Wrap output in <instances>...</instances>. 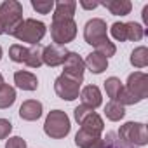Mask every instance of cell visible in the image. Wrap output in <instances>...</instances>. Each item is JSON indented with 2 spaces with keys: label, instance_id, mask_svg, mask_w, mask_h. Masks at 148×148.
Listing matches in <instances>:
<instances>
[{
  "label": "cell",
  "instance_id": "cell-1",
  "mask_svg": "<svg viewBox=\"0 0 148 148\" xmlns=\"http://www.w3.org/2000/svg\"><path fill=\"white\" fill-rule=\"evenodd\" d=\"M23 23V5L18 0H5L0 4V35H14Z\"/></svg>",
  "mask_w": 148,
  "mask_h": 148
},
{
  "label": "cell",
  "instance_id": "cell-2",
  "mask_svg": "<svg viewBox=\"0 0 148 148\" xmlns=\"http://www.w3.org/2000/svg\"><path fill=\"white\" fill-rule=\"evenodd\" d=\"M70 129H71V124H70V117L66 115V112H63V110H52L45 117L44 132L49 138H52V139H63V138L68 136Z\"/></svg>",
  "mask_w": 148,
  "mask_h": 148
},
{
  "label": "cell",
  "instance_id": "cell-3",
  "mask_svg": "<svg viewBox=\"0 0 148 148\" xmlns=\"http://www.w3.org/2000/svg\"><path fill=\"white\" fill-rule=\"evenodd\" d=\"M45 32H47V28H45V25L42 21L28 18V19H23V23L19 25V28L16 30V33L12 37H16L19 42H26L30 45H37L45 37Z\"/></svg>",
  "mask_w": 148,
  "mask_h": 148
},
{
  "label": "cell",
  "instance_id": "cell-4",
  "mask_svg": "<svg viewBox=\"0 0 148 148\" xmlns=\"http://www.w3.org/2000/svg\"><path fill=\"white\" fill-rule=\"evenodd\" d=\"M119 139L134 148V146H145L148 143V132H146V125L141 122H125L120 129H119Z\"/></svg>",
  "mask_w": 148,
  "mask_h": 148
},
{
  "label": "cell",
  "instance_id": "cell-5",
  "mask_svg": "<svg viewBox=\"0 0 148 148\" xmlns=\"http://www.w3.org/2000/svg\"><path fill=\"white\" fill-rule=\"evenodd\" d=\"M73 115H75V120L79 122L80 129H86L92 134L101 136V132L105 131V122L103 119L89 106L86 105H79L75 110H73Z\"/></svg>",
  "mask_w": 148,
  "mask_h": 148
},
{
  "label": "cell",
  "instance_id": "cell-6",
  "mask_svg": "<svg viewBox=\"0 0 148 148\" xmlns=\"http://www.w3.org/2000/svg\"><path fill=\"white\" fill-rule=\"evenodd\" d=\"M51 37L56 45H66L77 37V23L73 19H52Z\"/></svg>",
  "mask_w": 148,
  "mask_h": 148
},
{
  "label": "cell",
  "instance_id": "cell-7",
  "mask_svg": "<svg viewBox=\"0 0 148 148\" xmlns=\"http://www.w3.org/2000/svg\"><path fill=\"white\" fill-rule=\"evenodd\" d=\"M110 33H112V37L115 38V40H119V42H127V40H131V42H139L143 37H145V28L139 25V23H134V21H131V23H113L112 25V28H110Z\"/></svg>",
  "mask_w": 148,
  "mask_h": 148
},
{
  "label": "cell",
  "instance_id": "cell-8",
  "mask_svg": "<svg viewBox=\"0 0 148 148\" xmlns=\"http://www.w3.org/2000/svg\"><path fill=\"white\" fill-rule=\"evenodd\" d=\"M106 21L101 19V18H92L86 23L84 26V38L89 45L96 47L99 45L101 42L108 40V35H106Z\"/></svg>",
  "mask_w": 148,
  "mask_h": 148
},
{
  "label": "cell",
  "instance_id": "cell-9",
  "mask_svg": "<svg viewBox=\"0 0 148 148\" xmlns=\"http://www.w3.org/2000/svg\"><path fill=\"white\" fill-rule=\"evenodd\" d=\"M54 91L58 94V98L64 99V101H73L77 99L79 94H80V82L73 80L66 75H61L54 80Z\"/></svg>",
  "mask_w": 148,
  "mask_h": 148
},
{
  "label": "cell",
  "instance_id": "cell-10",
  "mask_svg": "<svg viewBox=\"0 0 148 148\" xmlns=\"http://www.w3.org/2000/svg\"><path fill=\"white\" fill-rule=\"evenodd\" d=\"M84 70H86V63L84 59L77 54V52H68L64 63H63V75L73 79L82 84L84 80Z\"/></svg>",
  "mask_w": 148,
  "mask_h": 148
},
{
  "label": "cell",
  "instance_id": "cell-11",
  "mask_svg": "<svg viewBox=\"0 0 148 148\" xmlns=\"http://www.w3.org/2000/svg\"><path fill=\"white\" fill-rule=\"evenodd\" d=\"M125 89L134 96L138 98L139 101H143L146 96H148V75L143 71H134L127 77V84H125Z\"/></svg>",
  "mask_w": 148,
  "mask_h": 148
},
{
  "label": "cell",
  "instance_id": "cell-12",
  "mask_svg": "<svg viewBox=\"0 0 148 148\" xmlns=\"http://www.w3.org/2000/svg\"><path fill=\"white\" fill-rule=\"evenodd\" d=\"M70 51H66V47L63 45H56V44H51V45H45L42 49V63L54 68V66H59L64 63L66 56H68Z\"/></svg>",
  "mask_w": 148,
  "mask_h": 148
},
{
  "label": "cell",
  "instance_id": "cell-13",
  "mask_svg": "<svg viewBox=\"0 0 148 148\" xmlns=\"http://www.w3.org/2000/svg\"><path fill=\"white\" fill-rule=\"evenodd\" d=\"M42 103L37 101V99H26L21 106H19V117L23 120H28V122H35L42 117Z\"/></svg>",
  "mask_w": 148,
  "mask_h": 148
},
{
  "label": "cell",
  "instance_id": "cell-14",
  "mask_svg": "<svg viewBox=\"0 0 148 148\" xmlns=\"http://www.w3.org/2000/svg\"><path fill=\"white\" fill-rule=\"evenodd\" d=\"M80 99H82V105L96 110L98 106H101L103 103V98H101V91L98 86H86L82 91H80Z\"/></svg>",
  "mask_w": 148,
  "mask_h": 148
},
{
  "label": "cell",
  "instance_id": "cell-15",
  "mask_svg": "<svg viewBox=\"0 0 148 148\" xmlns=\"http://www.w3.org/2000/svg\"><path fill=\"white\" fill-rule=\"evenodd\" d=\"M14 84L23 91H37L38 87L37 75H33L32 71H26V70H19L14 73Z\"/></svg>",
  "mask_w": 148,
  "mask_h": 148
},
{
  "label": "cell",
  "instance_id": "cell-16",
  "mask_svg": "<svg viewBox=\"0 0 148 148\" xmlns=\"http://www.w3.org/2000/svg\"><path fill=\"white\" fill-rule=\"evenodd\" d=\"M75 9H77V2H73V0H61V2H54L52 19H73Z\"/></svg>",
  "mask_w": 148,
  "mask_h": 148
},
{
  "label": "cell",
  "instance_id": "cell-17",
  "mask_svg": "<svg viewBox=\"0 0 148 148\" xmlns=\"http://www.w3.org/2000/svg\"><path fill=\"white\" fill-rule=\"evenodd\" d=\"M86 66L94 73V75H99V73H103L106 68H108V59L103 56V54H99V52H91V54H87V58H86Z\"/></svg>",
  "mask_w": 148,
  "mask_h": 148
},
{
  "label": "cell",
  "instance_id": "cell-18",
  "mask_svg": "<svg viewBox=\"0 0 148 148\" xmlns=\"http://www.w3.org/2000/svg\"><path fill=\"white\" fill-rule=\"evenodd\" d=\"M99 5L106 7L113 16H125L132 9V4L129 0H106V2H99Z\"/></svg>",
  "mask_w": 148,
  "mask_h": 148
},
{
  "label": "cell",
  "instance_id": "cell-19",
  "mask_svg": "<svg viewBox=\"0 0 148 148\" xmlns=\"http://www.w3.org/2000/svg\"><path fill=\"white\" fill-rule=\"evenodd\" d=\"M99 139H101V136L92 134V132H89V131H86V129H80V131L75 134V145H77L79 148H92Z\"/></svg>",
  "mask_w": 148,
  "mask_h": 148
},
{
  "label": "cell",
  "instance_id": "cell-20",
  "mask_svg": "<svg viewBox=\"0 0 148 148\" xmlns=\"http://www.w3.org/2000/svg\"><path fill=\"white\" fill-rule=\"evenodd\" d=\"M14 101H16V89L9 84H2L0 86V110L12 106Z\"/></svg>",
  "mask_w": 148,
  "mask_h": 148
},
{
  "label": "cell",
  "instance_id": "cell-21",
  "mask_svg": "<svg viewBox=\"0 0 148 148\" xmlns=\"http://www.w3.org/2000/svg\"><path fill=\"white\" fill-rule=\"evenodd\" d=\"M42 45L37 44V45H32L28 47V56H26V61L25 64L30 66V68H40L44 63H42Z\"/></svg>",
  "mask_w": 148,
  "mask_h": 148
},
{
  "label": "cell",
  "instance_id": "cell-22",
  "mask_svg": "<svg viewBox=\"0 0 148 148\" xmlns=\"http://www.w3.org/2000/svg\"><path fill=\"white\" fill-rule=\"evenodd\" d=\"M122 89H124V84L120 82V79H117V77H108V79L105 80V91H106L110 101H117V98H119V94L122 92Z\"/></svg>",
  "mask_w": 148,
  "mask_h": 148
},
{
  "label": "cell",
  "instance_id": "cell-23",
  "mask_svg": "<svg viewBox=\"0 0 148 148\" xmlns=\"http://www.w3.org/2000/svg\"><path fill=\"white\" fill-rule=\"evenodd\" d=\"M131 64L134 68H145V66H148V49L145 45H139V47H136L131 52Z\"/></svg>",
  "mask_w": 148,
  "mask_h": 148
},
{
  "label": "cell",
  "instance_id": "cell-24",
  "mask_svg": "<svg viewBox=\"0 0 148 148\" xmlns=\"http://www.w3.org/2000/svg\"><path fill=\"white\" fill-rule=\"evenodd\" d=\"M105 115H106L108 120H112V122H119V120L124 119V115H125V108H124L122 105H119L117 101H110V103H106V106H105Z\"/></svg>",
  "mask_w": 148,
  "mask_h": 148
},
{
  "label": "cell",
  "instance_id": "cell-25",
  "mask_svg": "<svg viewBox=\"0 0 148 148\" xmlns=\"http://www.w3.org/2000/svg\"><path fill=\"white\" fill-rule=\"evenodd\" d=\"M26 56H28V47H23L21 44L11 45V49H9V58H11L14 63H25V61H26Z\"/></svg>",
  "mask_w": 148,
  "mask_h": 148
},
{
  "label": "cell",
  "instance_id": "cell-26",
  "mask_svg": "<svg viewBox=\"0 0 148 148\" xmlns=\"http://www.w3.org/2000/svg\"><path fill=\"white\" fill-rule=\"evenodd\" d=\"M32 7L38 14H49L54 9V2L52 0H32Z\"/></svg>",
  "mask_w": 148,
  "mask_h": 148
},
{
  "label": "cell",
  "instance_id": "cell-27",
  "mask_svg": "<svg viewBox=\"0 0 148 148\" xmlns=\"http://www.w3.org/2000/svg\"><path fill=\"white\" fill-rule=\"evenodd\" d=\"M94 49H96V52L103 54L106 59H108V58H112V56H115V52H117V47H115V44H113V42H110V38H108V40H105V42H101V44H99V45H96Z\"/></svg>",
  "mask_w": 148,
  "mask_h": 148
},
{
  "label": "cell",
  "instance_id": "cell-28",
  "mask_svg": "<svg viewBox=\"0 0 148 148\" xmlns=\"http://www.w3.org/2000/svg\"><path fill=\"white\" fill-rule=\"evenodd\" d=\"M11 131H12V124L7 119H0V139L9 138Z\"/></svg>",
  "mask_w": 148,
  "mask_h": 148
},
{
  "label": "cell",
  "instance_id": "cell-29",
  "mask_svg": "<svg viewBox=\"0 0 148 148\" xmlns=\"http://www.w3.org/2000/svg\"><path fill=\"white\" fill-rule=\"evenodd\" d=\"M5 148H26V141L19 136H12V138L7 139Z\"/></svg>",
  "mask_w": 148,
  "mask_h": 148
},
{
  "label": "cell",
  "instance_id": "cell-30",
  "mask_svg": "<svg viewBox=\"0 0 148 148\" xmlns=\"http://www.w3.org/2000/svg\"><path fill=\"white\" fill-rule=\"evenodd\" d=\"M106 138H108V148H131V146H127V145H124V143L119 145V143L115 141V134H113V132H108Z\"/></svg>",
  "mask_w": 148,
  "mask_h": 148
},
{
  "label": "cell",
  "instance_id": "cell-31",
  "mask_svg": "<svg viewBox=\"0 0 148 148\" xmlns=\"http://www.w3.org/2000/svg\"><path fill=\"white\" fill-rule=\"evenodd\" d=\"M80 5L84 9H96L99 5V2H86V0H80Z\"/></svg>",
  "mask_w": 148,
  "mask_h": 148
},
{
  "label": "cell",
  "instance_id": "cell-32",
  "mask_svg": "<svg viewBox=\"0 0 148 148\" xmlns=\"http://www.w3.org/2000/svg\"><path fill=\"white\" fill-rule=\"evenodd\" d=\"M2 84H5V82H4V77H2V73H0V86H2Z\"/></svg>",
  "mask_w": 148,
  "mask_h": 148
},
{
  "label": "cell",
  "instance_id": "cell-33",
  "mask_svg": "<svg viewBox=\"0 0 148 148\" xmlns=\"http://www.w3.org/2000/svg\"><path fill=\"white\" fill-rule=\"evenodd\" d=\"M0 59H2V47H0Z\"/></svg>",
  "mask_w": 148,
  "mask_h": 148
}]
</instances>
